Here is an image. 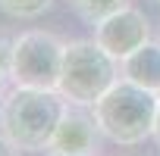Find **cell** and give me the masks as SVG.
<instances>
[{"label": "cell", "instance_id": "1", "mask_svg": "<svg viewBox=\"0 0 160 156\" xmlns=\"http://www.w3.org/2000/svg\"><path fill=\"white\" fill-rule=\"evenodd\" d=\"M66 112V97L47 88H13L0 103V128L19 150H44Z\"/></svg>", "mask_w": 160, "mask_h": 156}, {"label": "cell", "instance_id": "2", "mask_svg": "<svg viewBox=\"0 0 160 156\" xmlns=\"http://www.w3.org/2000/svg\"><path fill=\"white\" fill-rule=\"evenodd\" d=\"M157 103H160L157 91H148L141 85L119 78L94 103V122L104 137H110L113 144L132 147V144H141L144 137L154 134Z\"/></svg>", "mask_w": 160, "mask_h": 156}, {"label": "cell", "instance_id": "3", "mask_svg": "<svg viewBox=\"0 0 160 156\" xmlns=\"http://www.w3.org/2000/svg\"><path fill=\"white\" fill-rule=\"evenodd\" d=\"M119 81L116 59L98 41H69L63 53V72L57 91L66 103L75 106H94L113 85Z\"/></svg>", "mask_w": 160, "mask_h": 156}, {"label": "cell", "instance_id": "4", "mask_svg": "<svg viewBox=\"0 0 160 156\" xmlns=\"http://www.w3.org/2000/svg\"><path fill=\"white\" fill-rule=\"evenodd\" d=\"M66 41L53 31H25L13 41V85L57 91Z\"/></svg>", "mask_w": 160, "mask_h": 156}, {"label": "cell", "instance_id": "5", "mask_svg": "<svg viewBox=\"0 0 160 156\" xmlns=\"http://www.w3.org/2000/svg\"><path fill=\"white\" fill-rule=\"evenodd\" d=\"M94 41L116 59L122 62L129 53H135L141 44L151 41V22L141 10L135 7H122L113 16H107L104 22L94 25Z\"/></svg>", "mask_w": 160, "mask_h": 156}, {"label": "cell", "instance_id": "6", "mask_svg": "<svg viewBox=\"0 0 160 156\" xmlns=\"http://www.w3.org/2000/svg\"><path fill=\"white\" fill-rule=\"evenodd\" d=\"M98 122L94 116L85 112V106H75V103H66V112L50 137V147L47 150H63V153H91L94 150V140H98Z\"/></svg>", "mask_w": 160, "mask_h": 156}, {"label": "cell", "instance_id": "7", "mask_svg": "<svg viewBox=\"0 0 160 156\" xmlns=\"http://www.w3.org/2000/svg\"><path fill=\"white\" fill-rule=\"evenodd\" d=\"M119 75L132 85H141L148 91L160 94V41L157 44H141L135 53H129L119 62Z\"/></svg>", "mask_w": 160, "mask_h": 156}, {"label": "cell", "instance_id": "8", "mask_svg": "<svg viewBox=\"0 0 160 156\" xmlns=\"http://www.w3.org/2000/svg\"><path fill=\"white\" fill-rule=\"evenodd\" d=\"M72 3H75L78 16H82L85 22H91V25H98V22H104L107 16H113L116 10L129 7L126 0H72Z\"/></svg>", "mask_w": 160, "mask_h": 156}, {"label": "cell", "instance_id": "9", "mask_svg": "<svg viewBox=\"0 0 160 156\" xmlns=\"http://www.w3.org/2000/svg\"><path fill=\"white\" fill-rule=\"evenodd\" d=\"M53 0H0V13H7L13 19H35L44 10H50Z\"/></svg>", "mask_w": 160, "mask_h": 156}, {"label": "cell", "instance_id": "10", "mask_svg": "<svg viewBox=\"0 0 160 156\" xmlns=\"http://www.w3.org/2000/svg\"><path fill=\"white\" fill-rule=\"evenodd\" d=\"M7 81H13V41L0 38V103H3Z\"/></svg>", "mask_w": 160, "mask_h": 156}, {"label": "cell", "instance_id": "11", "mask_svg": "<svg viewBox=\"0 0 160 156\" xmlns=\"http://www.w3.org/2000/svg\"><path fill=\"white\" fill-rule=\"evenodd\" d=\"M0 156H19V147H16L7 134H0Z\"/></svg>", "mask_w": 160, "mask_h": 156}, {"label": "cell", "instance_id": "12", "mask_svg": "<svg viewBox=\"0 0 160 156\" xmlns=\"http://www.w3.org/2000/svg\"><path fill=\"white\" fill-rule=\"evenodd\" d=\"M154 140H157V147H160V103H157V119H154V134H151Z\"/></svg>", "mask_w": 160, "mask_h": 156}, {"label": "cell", "instance_id": "13", "mask_svg": "<svg viewBox=\"0 0 160 156\" xmlns=\"http://www.w3.org/2000/svg\"><path fill=\"white\" fill-rule=\"evenodd\" d=\"M47 156H91V153H63V150H50Z\"/></svg>", "mask_w": 160, "mask_h": 156}, {"label": "cell", "instance_id": "14", "mask_svg": "<svg viewBox=\"0 0 160 156\" xmlns=\"http://www.w3.org/2000/svg\"><path fill=\"white\" fill-rule=\"evenodd\" d=\"M157 3H160V0H157Z\"/></svg>", "mask_w": 160, "mask_h": 156}]
</instances>
